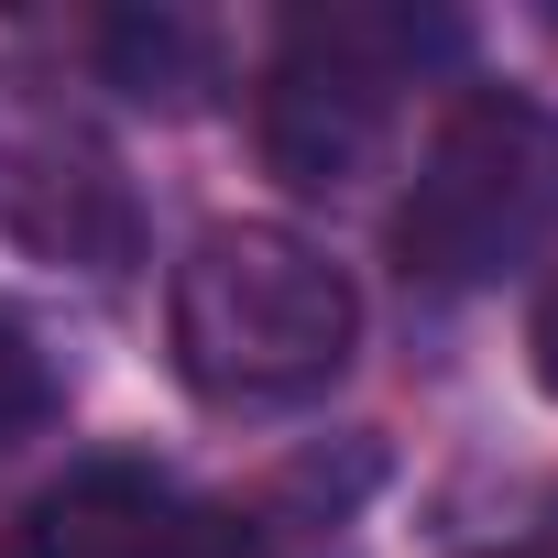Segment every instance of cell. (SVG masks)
I'll return each instance as SVG.
<instances>
[{
	"label": "cell",
	"instance_id": "6da1fadb",
	"mask_svg": "<svg viewBox=\"0 0 558 558\" xmlns=\"http://www.w3.org/2000/svg\"><path fill=\"white\" fill-rule=\"evenodd\" d=\"M165 329H175V373L208 405H307L318 384H340L362 340V296L307 230L219 219L175 263Z\"/></svg>",
	"mask_w": 558,
	"mask_h": 558
},
{
	"label": "cell",
	"instance_id": "7a4b0ae2",
	"mask_svg": "<svg viewBox=\"0 0 558 558\" xmlns=\"http://www.w3.org/2000/svg\"><path fill=\"white\" fill-rule=\"evenodd\" d=\"M547 230H558V110L536 88H460L405 175L395 263L416 286L460 296L514 274Z\"/></svg>",
	"mask_w": 558,
	"mask_h": 558
},
{
	"label": "cell",
	"instance_id": "3957f363",
	"mask_svg": "<svg viewBox=\"0 0 558 558\" xmlns=\"http://www.w3.org/2000/svg\"><path fill=\"white\" fill-rule=\"evenodd\" d=\"M438 56H460V23H438V12H307V23H286L274 77H263V165L307 197H340L384 154L395 88Z\"/></svg>",
	"mask_w": 558,
	"mask_h": 558
},
{
	"label": "cell",
	"instance_id": "277c9868",
	"mask_svg": "<svg viewBox=\"0 0 558 558\" xmlns=\"http://www.w3.org/2000/svg\"><path fill=\"white\" fill-rule=\"evenodd\" d=\"M12 558H219V536L165 471L88 460V471H66V482H45L23 504Z\"/></svg>",
	"mask_w": 558,
	"mask_h": 558
},
{
	"label": "cell",
	"instance_id": "5b68a950",
	"mask_svg": "<svg viewBox=\"0 0 558 558\" xmlns=\"http://www.w3.org/2000/svg\"><path fill=\"white\" fill-rule=\"evenodd\" d=\"M12 230H23L45 263L110 274V263L132 252V197H121L110 154H88V143H34V165L12 175Z\"/></svg>",
	"mask_w": 558,
	"mask_h": 558
},
{
	"label": "cell",
	"instance_id": "8992f818",
	"mask_svg": "<svg viewBox=\"0 0 558 558\" xmlns=\"http://www.w3.org/2000/svg\"><path fill=\"white\" fill-rule=\"evenodd\" d=\"M99 45H110V66H121V88H132V99H165V110H186V99L208 88V45H197L186 23H165V12H154V23L132 12V23H110Z\"/></svg>",
	"mask_w": 558,
	"mask_h": 558
},
{
	"label": "cell",
	"instance_id": "52a82bcc",
	"mask_svg": "<svg viewBox=\"0 0 558 558\" xmlns=\"http://www.w3.org/2000/svg\"><path fill=\"white\" fill-rule=\"evenodd\" d=\"M45 416H56V362L34 351V329H23V318H0V449L34 438Z\"/></svg>",
	"mask_w": 558,
	"mask_h": 558
},
{
	"label": "cell",
	"instance_id": "ba28073f",
	"mask_svg": "<svg viewBox=\"0 0 558 558\" xmlns=\"http://www.w3.org/2000/svg\"><path fill=\"white\" fill-rule=\"evenodd\" d=\"M525 362H536V384L558 395V274L536 286V307H525Z\"/></svg>",
	"mask_w": 558,
	"mask_h": 558
},
{
	"label": "cell",
	"instance_id": "9c48e42d",
	"mask_svg": "<svg viewBox=\"0 0 558 558\" xmlns=\"http://www.w3.org/2000/svg\"><path fill=\"white\" fill-rule=\"evenodd\" d=\"M471 558H558V547H471Z\"/></svg>",
	"mask_w": 558,
	"mask_h": 558
}]
</instances>
